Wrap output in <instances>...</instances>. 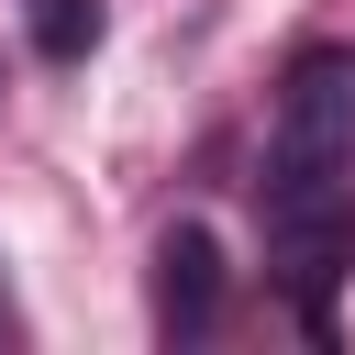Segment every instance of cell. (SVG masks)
<instances>
[{"mask_svg": "<svg viewBox=\"0 0 355 355\" xmlns=\"http://www.w3.org/2000/svg\"><path fill=\"white\" fill-rule=\"evenodd\" d=\"M266 266L322 322L333 277L355 266V178H266Z\"/></svg>", "mask_w": 355, "mask_h": 355, "instance_id": "1", "label": "cell"}, {"mask_svg": "<svg viewBox=\"0 0 355 355\" xmlns=\"http://www.w3.org/2000/svg\"><path fill=\"white\" fill-rule=\"evenodd\" d=\"M266 178H355V44H311L288 67Z\"/></svg>", "mask_w": 355, "mask_h": 355, "instance_id": "2", "label": "cell"}, {"mask_svg": "<svg viewBox=\"0 0 355 355\" xmlns=\"http://www.w3.org/2000/svg\"><path fill=\"white\" fill-rule=\"evenodd\" d=\"M211 311H222V244L200 222H178L155 244V322L166 333H211Z\"/></svg>", "mask_w": 355, "mask_h": 355, "instance_id": "3", "label": "cell"}, {"mask_svg": "<svg viewBox=\"0 0 355 355\" xmlns=\"http://www.w3.org/2000/svg\"><path fill=\"white\" fill-rule=\"evenodd\" d=\"M22 22H33V44H44L55 67H78V55L100 44V0H22Z\"/></svg>", "mask_w": 355, "mask_h": 355, "instance_id": "4", "label": "cell"}]
</instances>
